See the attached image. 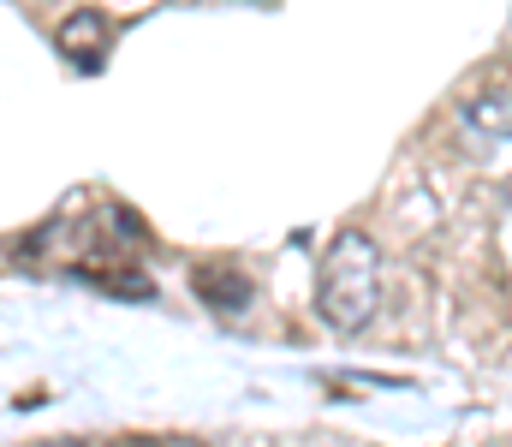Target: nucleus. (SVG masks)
Here are the masks:
<instances>
[{"mask_svg": "<svg viewBox=\"0 0 512 447\" xmlns=\"http://www.w3.org/2000/svg\"><path fill=\"white\" fill-rule=\"evenodd\" d=\"M382 304V251L364 239V233H340L334 251L322 257L316 269V310L328 328L340 334H358Z\"/></svg>", "mask_w": 512, "mask_h": 447, "instance_id": "1", "label": "nucleus"}, {"mask_svg": "<svg viewBox=\"0 0 512 447\" xmlns=\"http://www.w3.org/2000/svg\"><path fill=\"white\" fill-rule=\"evenodd\" d=\"M453 126H459V138L477 155H495L501 144H512V84H495V90L471 96Z\"/></svg>", "mask_w": 512, "mask_h": 447, "instance_id": "2", "label": "nucleus"}]
</instances>
